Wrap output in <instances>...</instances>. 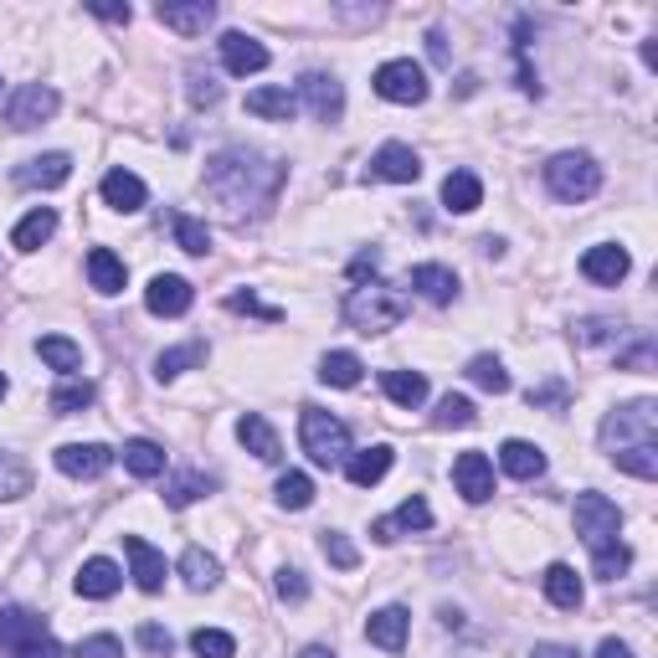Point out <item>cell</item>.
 <instances>
[{"label":"cell","mask_w":658,"mask_h":658,"mask_svg":"<svg viewBox=\"0 0 658 658\" xmlns=\"http://www.w3.org/2000/svg\"><path fill=\"white\" fill-rule=\"evenodd\" d=\"M278 191H284V164L247 150V145L216 150L206 160V195L222 206L226 222H242V216L268 211L273 201H278Z\"/></svg>","instance_id":"obj_1"},{"label":"cell","mask_w":658,"mask_h":658,"mask_svg":"<svg viewBox=\"0 0 658 658\" xmlns=\"http://www.w3.org/2000/svg\"><path fill=\"white\" fill-rule=\"evenodd\" d=\"M344 319H350L360 335H386V329H396L406 319V299L386 284H360V288H350V299H344Z\"/></svg>","instance_id":"obj_2"},{"label":"cell","mask_w":658,"mask_h":658,"mask_svg":"<svg viewBox=\"0 0 658 658\" xmlns=\"http://www.w3.org/2000/svg\"><path fill=\"white\" fill-rule=\"evenodd\" d=\"M602 448L613 453V458L628 448H658V406L644 396V402H628V406H617V412H607Z\"/></svg>","instance_id":"obj_3"},{"label":"cell","mask_w":658,"mask_h":658,"mask_svg":"<svg viewBox=\"0 0 658 658\" xmlns=\"http://www.w3.org/2000/svg\"><path fill=\"white\" fill-rule=\"evenodd\" d=\"M0 654L6 658H62L57 638L26 607H0Z\"/></svg>","instance_id":"obj_4"},{"label":"cell","mask_w":658,"mask_h":658,"mask_svg":"<svg viewBox=\"0 0 658 658\" xmlns=\"http://www.w3.org/2000/svg\"><path fill=\"white\" fill-rule=\"evenodd\" d=\"M299 437H304V453H309L319 468H340L344 458H350V427H344L340 417L319 412V406H304Z\"/></svg>","instance_id":"obj_5"},{"label":"cell","mask_w":658,"mask_h":658,"mask_svg":"<svg viewBox=\"0 0 658 658\" xmlns=\"http://www.w3.org/2000/svg\"><path fill=\"white\" fill-rule=\"evenodd\" d=\"M545 185H551L561 201H592L597 185H602V170H597L592 155L566 150V155H555V160L545 164Z\"/></svg>","instance_id":"obj_6"},{"label":"cell","mask_w":658,"mask_h":658,"mask_svg":"<svg viewBox=\"0 0 658 658\" xmlns=\"http://www.w3.org/2000/svg\"><path fill=\"white\" fill-rule=\"evenodd\" d=\"M617 530H623V509L607 499V494H576V535L602 551V545H617Z\"/></svg>","instance_id":"obj_7"},{"label":"cell","mask_w":658,"mask_h":658,"mask_svg":"<svg viewBox=\"0 0 658 658\" xmlns=\"http://www.w3.org/2000/svg\"><path fill=\"white\" fill-rule=\"evenodd\" d=\"M375 93L386 104H427V73H422L412 57H396V62H381L375 67Z\"/></svg>","instance_id":"obj_8"},{"label":"cell","mask_w":658,"mask_h":658,"mask_svg":"<svg viewBox=\"0 0 658 658\" xmlns=\"http://www.w3.org/2000/svg\"><path fill=\"white\" fill-rule=\"evenodd\" d=\"M52 114H57V93L42 88V83H26V88L11 98V108H6V124L21 135V129H36V124H46Z\"/></svg>","instance_id":"obj_9"},{"label":"cell","mask_w":658,"mask_h":658,"mask_svg":"<svg viewBox=\"0 0 658 658\" xmlns=\"http://www.w3.org/2000/svg\"><path fill=\"white\" fill-rule=\"evenodd\" d=\"M108 464H114V448H104V443H62L57 448V468L67 479H104Z\"/></svg>","instance_id":"obj_10"},{"label":"cell","mask_w":658,"mask_h":658,"mask_svg":"<svg viewBox=\"0 0 658 658\" xmlns=\"http://www.w3.org/2000/svg\"><path fill=\"white\" fill-rule=\"evenodd\" d=\"M299 98L309 104V114H315L319 124H335L344 114V88L329 73H304L299 77Z\"/></svg>","instance_id":"obj_11"},{"label":"cell","mask_w":658,"mask_h":658,"mask_svg":"<svg viewBox=\"0 0 658 658\" xmlns=\"http://www.w3.org/2000/svg\"><path fill=\"white\" fill-rule=\"evenodd\" d=\"M160 26L180 31V36H201V31L216 21V6L211 0H160Z\"/></svg>","instance_id":"obj_12"},{"label":"cell","mask_w":658,"mask_h":658,"mask_svg":"<svg viewBox=\"0 0 658 658\" xmlns=\"http://www.w3.org/2000/svg\"><path fill=\"white\" fill-rule=\"evenodd\" d=\"M222 62L232 77H247V73H263L268 67V46L247 36V31H226L222 36Z\"/></svg>","instance_id":"obj_13"},{"label":"cell","mask_w":658,"mask_h":658,"mask_svg":"<svg viewBox=\"0 0 658 658\" xmlns=\"http://www.w3.org/2000/svg\"><path fill=\"white\" fill-rule=\"evenodd\" d=\"M453 484L464 494L468 505H484L494 494V464L484 453H458V464H453Z\"/></svg>","instance_id":"obj_14"},{"label":"cell","mask_w":658,"mask_h":658,"mask_svg":"<svg viewBox=\"0 0 658 658\" xmlns=\"http://www.w3.org/2000/svg\"><path fill=\"white\" fill-rule=\"evenodd\" d=\"M191 284L185 278H176V273H160L150 288H145V304H150V315H160V319H180L185 309H191Z\"/></svg>","instance_id":"obj_15"},{"label":"cell","mask_w":658,"mask_h":658,"mask_svg":"<svg viewBox=\"0 0 658 658\" xmlns=\"http://www.w3.org/2000/svg\"><path fill=\"white\" fill-rule=\"evenodd\" d=\"M628 268H633V257L617 247V242H602V247H586V257H582V273L592 278V284H607V288H617L623 278H628Z\"/></svg>","instance_id":"obj_16"},{"label":"cell","mask_w":658,"mask_h":658,"mask_svg":"<svg viewBox=\"0 0 658 658\" xmlns=\"http://www.w3.org/2000/svg\"><path fill=\"white\" fill-rule=\"evenodd\" d=\"M124 555H129V566H135V586H139V592H164V555L155 551L150 540L124 535Z\"/></svg>","instance_id":"obj_17"},{"label":"cell","mask_w":658,"mask_h":658,"mask_svg":"<svg viewBox=\"0 0 658 658\" xmlns=\"http://www.w3.org/2000/svg\"><path fill=\"white\" fill-rule=\"evenodd\" d=\"M73 176V155H36V160H26L21 164V170H15V185H31V191H36V185H42V191H57L62 180Z\"/></svg>","instance_id":"obj_18"},{"label":"cell","mask_w":658,"mask_h":658,"mask_svg":"<svg viewBox=\"0 0 658 658\" xmlns=\"http://www.w3.org/2000/svg\"><path fill=\"white\" fill-rule=\"evenodd\" d=\"M406 628H412V613H406V607H381V613H371V623H365V638H371L375 648H386V654H402Z\"/></svg>","instance_id":"obj_19"},{"label":"cell","mask_w":658,"mask_h":658,"mask_svg":"<svg viewBox=\"0 0 658 658\" xmlns=\"http://www.w3.org/2000/svg\"><path fill=\"white\" fill-rule=\"evenodd\" d=\"M427 524H433V509H427V499H422V494H412V499H402V509H396L391 520H375L371 524V535L381 540V545H391L402 530H427Z\"/></svg>","instance_id":"obj_20"},{"label":"cell","mask_w":658,"mask_h":658,"mask_svg":"<svg viewBox=\"0 0 658 658\" xmlns=\"http://www.w3.org/2000/svg\"><path fill=\"white\" fill-rule=\"evenodd\" d=\"M119 586H124V571L114 566V561H104V555L83 561V571H77V597H88V602L114 597Z\"/></svg>","instance_id":"obj_21"},{"label":"cell","mask_w":658,"mask_h":658,"mask_svg":"<svg viewBox=\"0 0 658 658\" xmlns=\"http://www.w3.org/2000/svg\"><path fill=\"white\" fill-rule=\"evenodd\" d=\"M391 464H396V453H391L386 443H375V448L344 458V479L355 484V489H371V484H381L391 474Z\"/></svg>","instance_id":"obj_22"},{"label":"cell","mask_w":658,"mask_h":658,"mask_svg":"<svg viewBox=\"0 0 658 658\" xmlns=\"http://www.w3.org/2000/svg\"><path fill=\"white\" fill-rule=\"evenodd\" d=\"M371 176L396 180V185H412V180L422 176V160H417V150H406V145H381L375 160H371Z\"/></svg>","instance_id":"obj_23"},{"label":"cell","mask_w":658,"mask_h":658,"mask_svg":"<svg viewBox=\"0 0 658 658\" xmlns=\"http://www.w3.org/2000/svg\"><path fill=\"white\" fill-rule=\"evenodd\" d=\"M499 464H505L509 479L530 484V479H540V474H545V453H540L535 443H524V437H509L505 448H499Z\"/></svg>","instance_id":"obj_24"},{"label":"cell","mask_w":658,"mask_h":658,"mask_svg":"<svg viewBox=\"0 0 658 658\" xmlns=\"http://www.w3.org/2000/svg\"><path fill=\"white\" fill-rule=\"evenodd\" d=\"M237 443L253 453V458H263V464H278V458H284V448H278V433H273V427L257 417V412H247V417L237 422Z\"/></svg>","instance_id":"obj_25"},{"label":"cell","mask_w":658,"mask_h":658,"mask_svg":"<svg viewBox=\"0 0 658 658\" xmlns=\"http://www.w3.org/2000/svg\"><path fill=\"white\" fill-rule=\"evenodd\" d=\"M145 195L150 191H145V180H139L135 170H108L104 176V201L114 211H139L145 206Z\"/></svg>","instance_id":"obj_26"},{"label":"cell","mask_w":658,"mask_h":658,"mask_svg":"<svg viewBox=\"0 0 658 658\" xmlns=\"http://www.w3.org/2000/svg\"><path fill=\"white\" fill-rule=\"evenodd\" d=\"M52 232H57V211L36 206L26 222L11 232V247H15V253H36V247H46V242H52Z\"/></svg>","instance_id":"obj_27"},{"label":"cell","mask_w":658,"mask_h":658,"mask_svg":"<svg viewBox=\"0 0 658 658\" xmlns=\"http://www.w3.org/2000/svg\"><path fill=\"white\" fill-rule=\"evenodd\" d=\"M412 288H417L427 304H453L458 278H453V268H443V263H422V268H412Z\"/></svg>","instance_id":"obj_28"},{"label":"cell","mask_w":658,"mask_h":658,"mask_svg":"<svg viewBox=\"0 0 658 658\" xmlns=\"http://www.w3.org/2000/svg\"><path fill=\"white\" fill-rule=\"evenodd\" d=\"M479 201H484V185H479L474 170H453V176L443 180V206L448 211L468 216V211H479Z\"/></svg>","instance_id":"obj_29"},{"label":"cell","mask_w":658,"mask_h":658,"mask_svg":"<svg viewBox=\"0 0 658 658\" xmlns=\"http://www.w3.org/2000/svg\"><path fill=\"white\" fill-rule=\"evenodd\" d=\"M545 597H551L561 613H576V607H582V597H586V592H582V576L555 561V566L545 571Z\"/></svg>","instance_id":"obj_30"},{"label":"cell","mask_w":658,"mask_h":658,"mask_svg":"<svg viewBox=\"0 0 658 658\" xmlns=\"http://www.w3.org/2000/svg\"><path fill=\"white\" fill-rule=\"evenodd\" d=\"M124 468L135 474V479H160L164 474V448L150 443V437H135V443H124Z\"/></svg>","instance_id":"obj_31"},{"label":"cell","mask_w":658,"mask_h":658,"mask_svg":"<svg viewBox=\"0 0 658 658\" xmlns=\"http://www.w3.org/2000/svg\"><path fill=\"white\" fill-rule=\"evenodd\" d=\"M180 576H185V586H191V592H206V586L222 582V561H216V555H206L201 545H191V551L180 555Z\"/></svg>","instance_id":"obj_32"},{"label":"cell","mask_w":658,"mask_h":658,"mask_svg":"<svg viewBox=\"0 0 658 658\" xmlns=\"http://www.w3.org/2000/svg\"><path fill=\"white\" fill-rule=\"evenodd\" d=\"M381 386H386V396L396 406H406V412L427 402V375L422 371H386L381 375Z\"/></svg>","instance_id":"obj_33"},{"label":"cell","mask_w":658,"mask_h":658,"mask_svg":"<svg viewBox=\"0 0 658 658\" xmlns=\"http://www.w3.org/2000/svg\"><path fill=\"white\" fill-rule=\"evenodd\" d=\"M88 278L98 294H124V278H129V268H124L119 257L108 253V247H93L88 253Z\"/></svg>","instance_id":"obj_34"},{"label":"cell","mask_w":658,"mask_h":658,"mask_svg":"<svg viewBox=\"0 0 658 658\" xmlns=\"http://www.w3.org/2000/svg\"><path fill=\"white\" fill-rule=\"evenodd\" d=\"M247 114H257V119H294L299 114V98L288 88H257V93H247Z\"/></svg>","instance_id":"obj_35"},{"label":"cell","mask_w":658,"mask_h":658,"mask_svg":"<svg viewBox=\"0 0 658 658\" xmlns=\"http://www.w3.org/2000/svg\"><path fill=\"white\" fill-rule=\"evenodd\" d=\"M360 371H365V365H360V355H350V350H335V355H325L319 360V381H325V386H360Z\"/></svg>","instance_id":"obj_36"},{"label":"cell","mask_w":658,"mask_h":658,"mask_svg":"<svg viewBox=\"0 0 658 658\" xmlns=\"http://www.w3.org/2000/svg\"><path fill=\"white\" fill-rule=\"evenodd\" d=\"M211 489H216V479H211V474H180V479L164 484V505L185 509V505H195V499H201V494H211Z\"/></svg>","instance_id":"obj_37"},{"label":"cell","mask_w":658,"mask_h":658,"mask_svg":"<svg viewBox=\"0 0 658 658\" xmlns=\"http://www.w3.org/2000/svg\"><path fill=\"white\" fill-rule=\"evenodd\" d=\"M93 396H98V391H93V381H62V386L52 391V412H57V417H73V412H88V406H93Z\"/></svg>","instance_id":"obj_38"},{"label":"cell","mask_w":658,"mask_h":658,"mask_svg":"<svg viewBox=\"0 0 658 658\" xmlns=\"http://www.w3.org/2000/svg\"><path fill=\"white\" fill-rule=\"evenodd\" d=\"M201 360H206V344H201V340L180 344V350H164V355L155 360V375H160V381H176L180 371H191V365H201Z\"/></svg>","instance_id":"obj_39"},{"label":"cell","mask_w":658,"mask_h":658,"mask_svg":"<svg viewBox=\"0 0 658 658\" xmlns=\"http://www.w3.org/2000/svg\"><path fill=\"white\" fill-rule=\"evenodd\" d=\"M36 355H42L52 371H77V365H83V350H77L73 340H62V335H42Z\"/></svg>","instance_id":"obj_40"},{"label":"cell","mask_w":658,"mask_h":658,"mask_svg":"<svg viewBox=\"0 0 658 658\" xmlns=\"http://www.w3.org/2000/svg\"><path fill=\"white\" fill-rule=\"evenodd\" d=\"M468 381L484 386V391H494V396H505V391H509V371L494 355H474V360H468Z\"/></svg>","instance_id":"obj_41"},{"label":"cell","mask_w":658,"mask_h":658,"mask_svg":"<svg viewBox=\"0 0 658 658\" xmlns=\"http://www.w3.org/2000/svg\"><path fill=\"white\" fill-rule=\"evenodd\" d=\"M176 242H180V253H191V257H206L211 253L206 222H195V216H185V211H176Z\"/></svg>","instance_id":"obj_42"},{"label":"cell","mask_w":658,"mask_h":658,"mask_svg":"<svg viewBox=\"0 0 658 658\" xmlns=\"http://www.w3.org/2000/svg\"><path fill=\"white\" fill-rule=\"evenodd\" d=\"M31 489V468L15 458V453H0V505L6 499H21Z\"/></svg>","instance_id":"obj_43"},{"label":"cell","mask_w":658,"mask_h":658,"mask_svg":"<svg viewBox=\"0 0 658 658\" xmlns=\"http://www.w3.org/2000/svg\"><path fill=\"white\" fill-rule=\"evenodd\" d=\"M633 566V551L617 540V545H602V551H592V571H597L602 582H617V576H628Z\"/></svg>","instance_id":"obj_44"},{"label":"cell","mask_w":658,"mask_h":658,"mask_svg":"<svg viewBox=\"0 0 658 658\" xmlns=\"http://www.w3.org/2000/svg\"><path fill=\"white\" fill-rule=\"evenodd\" d=\"M273 494H278V505L284 509H309L315 505V479H309V474H284Z\"/></svg>","instance_id":"obj_45"},{"label":"cell","mask_w":658,"mask_h":658,"mask_svg":"<svg viewBox=\"0 0 658 658\" xmlns=\"http://www.w3.org/2000/svg\"><path fill=\"white\" fill-rule=\"evenodd\" d=\"M191 648L201 658H237V638H232V633H222V628H195L191 633Z\"/></svg>","instance_id":"obj_46"},{"label":"cell","mask_w":658,"mask_h":658,"mask_svg":"<svg viewBox=\"0 0 658 658\" xmlns=\"http://www.w3.org/2000/svg\"><path fill=\"white\" fill-rule=\"evenodd\" d=\"M433 422L437 427H474V422H479V412H474V402H468V396H443V402H437V412H433Z\"/></svg>","instance_id":"obj_47"},{"label":"cell","mask_w":658,"mask_h":658,"mask_svg":"<svg viewBox=\"0 0 658 658\" xmlns=\"http://www.w3.org/2000/svg\"><path fill=\"white\" fill-rule=\"evenodd\" d=\"M319 551L329 555V566H340V571H355L360 566V551L340 535V530H325V535H319Z\"/></svg>","instance_id":"obj_48"},{"label":"cell","mask_w":658,"mask_h":658,"mask_svg":"<svg viewBox=\"0 0 658 658\" xmlns=\"http://www.w3.org/2000/svg\"><path fill=\"white\" fill-rule=\"evenodd\" d=\"M226 309H232V315H257V319H268V325H278V319H284V309L263 304L253 288H237V294H226Z\"/></svg>","instance_id":"obj_49"},{"label":"cell","mask_w":658,"mask_h":658,"mask_svg":"<svg viewBox=\"0 0 658 658\" xmlns=\"http://www.w3.org/2000/svg\"><path fill=\"white\" fill-rule=\"evenodd\" d=\"M191 104H195V108L222 104V83H216L211 73H201V67H191Z\"/></svg>","instance_id":"obj_50"},{"label":"cell","mask_w":658,"mask_h":658,"mask_svg":"<svg viewBox=\"0 0 658 658\" xmlns=\"http://www.w3.org/2000/svg\"><path fill=\"white\" fill-rule=\"evenodd\" d=\"M571 335H576L582 344H607V340H617V325L613 319H576Z\"/></svg>","instance_id":"obj_51"},{"label":"cell","mask_w":658,"mask_h":658,"mask_svg":"<svg viewBox=\"0 0 658 658\" xmlns=\"http://www.w3.org/2000/svg\"><path fill=\"white\" fill-rule=\"evenodd\" d=\"M617 365H623V371H654V340L638 335L633 350H617Z\"/></svg>","instance_id":"obj_52"},{"label":"cell","mask_w":658,"mask_h":658,"mask_svg":"<svg viewBox=\"0 0 658 658\" xmlns=\"http://www.w3.org/2000/svg\"><path fill=\"white\" fill-rule=\"evenodd\" d=\"M139 648H145V654H150V658H170V648H176V638H170V633H164L160 623H145V628H139Z\"/></svg>","instance_id":"obj_53"},{"label":"cell","mask_w":658,"mask_h":658,"mask_svg":"<svg viewBox=\"0 0 658 658\" xmlns=\"http://www.w3.org/2000/svg\"><path fill=\"white\" fill-rule=\"evenodd\" d=\"M77 658H124V644L108 638V633H98V638H83V644H77Z\"/></svg>","instance_id":"obj_54"},{"label":"cell","mask_w":658,"mask_h":658,"mask_svg":"<svg viewBox=\"0 0 658 658\" xmlns=\"http://www.w3.org/2000/svg\"><path fill=\"white\" fill-rule=\"evenodd\" d=\"M530 406H566V381H545V386H530L524 396Z\"/></svg>","instance_id":"obj_55"},{"label":"cell","mask_w":658,"mask_h":658,"mask_svg":"<svg viewBox=\"0 0 658 658\" xmlns=\"http://www.w3.org/2000/svg\"><path fill=\"white\" fill-rule=\"evenodd\" d=\"M278 597L284 602H304L309 597V582H304V571H278Z\"/></svg>","instance_id":"obj_56"},{"label":"cell","mask_w":658,"mask_h":658,"mask_svg":"<svg viewBox=\"0 0 658 658\" xmlns=\"http://www.w3.org/2000/svg\"><path fill=\"white\" fill-rule=\"evenodd\" d=\"M530 658H582L576 648H566V644H535V654Z\"/></svg>","instance_id":"obj_57"},{"label":"cell","mask_w":658,"mask_h":658,"mask_svg":"<svg viewBox=\"0 0 658 658\" xmlns=\"http://www.w3.org/2000/svg\"><path fill=\"white\" fill-rule=\"evenodd\" d=\"M93 15H104V21H129V6H93Z\"/></svg>","instance_id":"obj_58"},{"label":"cell","mask_w":658,"mask_h":658,"mask_svg":"<svg viewBox=\"0 0 658 658\" xmlns=\"http://www.w3.org/2000/svg\"><path fill=\"white\" fill-rule=\"evenodd\" d=\"M597 658H633V648H628V644H617V638H607V644L597 648Z\"/></svg>","instance_id":"obj_59"},{"label":"cell","mask_w":658,"mask_h":658,"mask_svg":"<svg viewBox=\"0 0 658 658\" xmlns=\"http://www.w3.org/2000/svg\"><path fill=\"white\" fill-rule=\"evenodd\" d=\"M371 273H375V253H371V257H355V268H350V278H355V284H365Z\"/></svg>","instance_id":"obj_60"},{"label":"cell","mask_w":658,"mask_h":658,"mask_svg":"<svg viewBox=\"0 0 658 658\" xmlns=\"http://www.w3.org/2000/svg\"><path fill=\"white\" fill-rule=\"evenodd\" d=\"M427 52H433V62H448V46H443V31H433V36H427Z\"/></svg>","instance_id":"obj_61"},{"label":"cell","mask_w":658,"mask_h":658,"mask_svg":"<svg viewBox=\"0 0 658 658\" xmlns=\"http://www.w3.org/2000/svg\"><path fill=\"white\" fill-rule=\"evenodd\" d=\"M299 658H335V654H329V648L325 644H315V648H304V654Z\"/></svg>","instance_id":"obj_62"},{"label":"cell","mask_w":658,"mask_h":658,"mask_svg":"<svg viewBox=\"0 0 658 658\" xmlns=\"http://www.w3.org/2000/svg\"><path fill=\"white\" fill-rule=\"evenodd\" d=\"M0 396H6V371H0Z\"/></svg>","instance_id":"obj_63"}]
</instances>
